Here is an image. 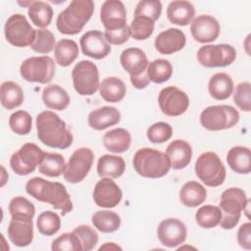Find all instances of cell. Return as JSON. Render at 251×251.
I'll use <instances>...</instances> for the list:
<instances>
[{
  "label": "cell",
  "mask_w": 251,
  "mask_h": 251,
  "mask_svg": "<svg viewBox=\"0 0 251 251\" xmlns=\"http://www.w3.org/2000/svg\"><path fill=\"white\" fill-rule=\"evenodd\" d=\"M81 51L84 55L101 60L111 52V46L100 30H89L85 32L79 40Z\"/></svg>",
  "instance_id": "ac0fdd59"
},
{
  "label": "cell",
  "mask_w": 251,
  "mask_h": 251,
  "mask_svg": "<svg viewBox=\"0 0 251 251\" xmlns=\"http://www.w3.org/2000/svg\"><path fill=\"white\" fill-rule=\"evenodd\" d=\"M28 17L32 24L40 28H44L51 24L53 17L52 7L43 1H31L28 6Z\"/></svg>",
  "instance_id": "e575fe53"
},
{
  "label": "cell",
  "mask_w": 251,
  "mask_h": 251,
  "mask_svg": "<svg viewBox=\"0 0 251 251\" xmlns=\"http://www.w3.org/2000/svg\"><path fill=\"white\" fill-rule=\"evenodd\" d=\"M4 33L7 41L16 47L30 46L35 38L36 30L22 14L12 15L5 24Z\"/></svg>",
  "instance_id": "30bf717a"
},
{
  "label": "cell",
  "mask_w": 251,
  "mask_h": 251,
  "mask_svg": "<svg viewBox=\"0 0 251 251\" xmlns=\"http://www.w3.org/2000/svg\"><path fill=\"white\" fill-rule=\"evenodd\" d=\"M121 120L120 111L112 106H104L96 109L88 115V125L96 130H103L117 125Z\"/></svg>",
  "instance_id": "603a6c76"
},
{
  "label": "cell",
  "mask_w": 251,
  "mask_h": 251,
  "mask_svg": "<svg viewBox=\"0 0 251 251\" xmlns=\"http://www.w3.org/2000/svg\"><path fill=\"white\" fill-rule=\"evenodd\" d=\"M239 121V113L229 105H215L204 109L200 115L203 127L211 131L227 129Z\"/></svg>",
  "instance_id": "52a82bcc"
},
{
  "label": "cell",
  "mask_w": 251,
  "mask_h": 251,
  "mask_svg": "<svg viewBox=\"0 0 251 251\" xmlns=\"http://www.w3.org/2000/svg\"><path fill=\"white\" fill-rule=\"evenodd\" d=\"M171 168L174 170H181L188 166L192 158V149L188 142L181 139L172 141L166 150Z\"/></svg>",
  "instance_id": "7402d4cb"
},
{
  "label": "cell",
  "mask_w": 251,
  "mask_h": 251,
  "mask_svg": "<svg viewBox=\"0 0 251 251\" xmlns=\"http://www.w3.org/2000/svg\"><path fill=\"white\" fill-rule=\"evenodd\" d=\"M235 49L228 44L204 45L197 51V60L205 68L226 67L234 62Z\"/></svg>",
  "instance_id": "7c38bea8"
},
{
  "label": "cell",
  "mask_w": 251,
  "mask_h": 251,
  "mask_svg": "<svg viewBox=\"0 0 251 251\" xmlns=\"http://www.w3.org/2000/svg\"><path fill=\"white\" fill-rule=\"evenodd\" d=\"M173 135L172 126L165 122L153 124L147 129V138L152 143H163L168 141Z\"/></svg>",
  "instance_id": "7dc6e473"
},
{
  "label": "cell",
  "mask_w": 251,
  "mask_h": 251,
  "mask_svg": "<svg viewBox=\"0 0 251 251\" xmlns=\"http://www.w3.org/2000/svg\"><path fill=\"white\" fill-rule=\"evenodd\" d=\"M251 84L249 82H240L236 85L233 93L235 105L244 112L251 110Z\"/></svg>",
  "instance_id": "c3c4849f"
},
{
  "label": "cell",
  "mask_w": 251,
  "mask_h": 251,
  "mask_svg": "<svg viewBox=\"0 0 251 251\" xmlns=\"http://www.w3.org/2000/svg\"><path fill=\"white\" fill-rule=\"evenodd\" d=\"M94 11L91 0H74L62 11L56 21L58 30L63 34H76L90 20Z\"/></svg>",
  "instance_id": "3957f363"
},
{
  "label": "cell",
  "mask_w": 251,
  "mask_h": 251,
  "mask_svg": "<svg viewBox=\"0 0 251 251\" xmlns=\"http://www.w3.org/2000/svg\"><path fill=\"white\" fill-rule=\"evenodd\" d=\"M132 164L139 176L148 178L162 177L171 169V163L166 153L147 147L136 151Z\"/></svg>",
  "instance_id": "277c9868"
},
{
  "label": "cell",
  "mask_w": 251,
  "mask_h": 251,
  "mask_svg": "<svg viewBox=\"0 0 251 251\" xmlns=\"http://www.w3.org/2000/svg\"><path fill=\"white\" fill-rule=\"evenodd\" d=\"M75 91L82 96H90L99 88V72L97 66L88 60L78 62L72 71Z\"/></svg>",
  "instance_id": "ba28073f"
},
{
  "label": "cell",
  "mask_w": 251,
  "mask_h": 251,
  "mask_svg": "<svg viewBox=\"0 0 251 251\" xmlns=\"http://www.w3.org/2000/svg\"><path fill=\"white\" fill-rule=\"evenodd\" d=\"M51 249L53 251H81L82 245L78 236L73 232H65L53 240Z\"/></svg>",
  "instance_id": "f6af8a7d"
},
{
  "label": "cell",
  "mask_w": 251,
  "mask_h": 251,
  "mask_svg": "<svg viewBox=\"0 0 251 251\" xmlns=\"http://www.w3.org/2000/svg\"><path fill=\"white\" fill-rule=\"evenodd\" d=\"M120 62L125 71L129 75H138L147 71L148 59L145 52L139 48L131 47L124 50L120 57Z\"/></svg>",
  "instance_id": "44dd1931"
},
{
  "label": "cell",
  "mask_w": 251,
  "mask_h": 251,
  "mask_svg": "<svg viewBox=\"0 0 251 251\" xmlns=\"http://www.w3.org/2000/svg\"><path fill=\"white\" fill-rule=\"evenodd\" d=\"M42 101L49 109L63 111L70 104V96L60 85L50 84L43 89Z\"/></svg>",
  "instance_id": "f546056e"
},
{
  "label": "cell",
  "mask_w": 251,
  "mask_h": 251,
  "mask_svg": "<svg viewBox=\"0 0 251 251\" xmlns=\"http://www.w3.org/2000/svg\"><path fill=\"white\" fill-rule=\"evenodd\" d=\"M99 92L105 101L117 103L124 99L126 93V87L121 78L117 76H108L100 83Z\"/></svg>",
  "instance_id": "1f68e13d"
},
{
  "label": "cell",
  "mask_w": 251,
  "mask_h": 251,
  "mask_svg": "<svg viewBox=\"0 0 251 251\" xmlns=\"http://www.w3.org/2000/svg\"><path fill=\"white\" fill-rule=\"evenodd\" d=\"M36 226L41 234L51 236L59 231L61 227V220L55 212L44 211L38 216Z\"/></svg>",
  "instance_id": "b9f144b4"
},
{
  "label": "cell",
  "mask_w": 251,
  "mask_h": 251,
  "mask_svg": "<svg viewBox=\"0 0 251 251\" xmlns=\"http://www.w3.org/2000/svg\"><path fill=\"white\" fill-rule=\"evenodd\" d=\"M162 13V3L159 0H141L134 10V17H147L153 22L157 21Z\"/></svg>",
  "instance_id": "bcb514c9"
},
{
  "label": "cell",
  "mask_w": 251,
  "mask_h": 251,
  "mask_svg": "<svg viewBox=\"0 0 251 251\" xmlns=\"http://www.w3.org/2000/svg\"><path fill=\"white\" fill-rule=\"evenodd\" d=\"M130 82L136 89H143L150 83V79L147 75V71L138 75H130Z\"/></svg>",
  "instance_id": "f5cc1de1"
},
{
  "label": "cell",
  "mask_w": 251,
  "mask_h": 251,
  "mask_svg": "<svg viewBox=\"0 0 251 251\" xmlns=\"http://www.w3.org/2000/svg\"><path fill=\"white\" fill-rule=\"evenodd\" d=\"M237 241L242 248L246 250L251 249V224L249 222L243 224L238 228Z\"/></svg>",
  "instance_id": "816d5d0a"
},
{
  "label": "cell",
  "mask_w": 251,
  "mask_h": 251,
  "mask_svg": "<svg viewBox=\"0 0 251 251\" xmlns=\"http://www.w3.org/2000/svg\"><path fill=\"white\" fill-rule=\"evenodd\" d=\"M36 130L38 139L45 145L67 149L73 143V133L67 124L54 112L43 111L36 117Z\"/></svg>",
  "instance_id": "6da1fadb"
},
{
  "label": "cell",
  "mask_w": 251,
  "mask_h": 251,
  "mask_svg": "<svg viewBox=\"0 0 251 251\" xmlns=\"http://www.w3.org/2000/svg\"><path fill=\"white\" fill-rule=\"evenodd\" d=\"M35 30H36L35 38L31 43L30 48L37 53H41V54L50 53L56 46L55 45L56 39L54 34L50 30L44 29V28H38Z\"/></svg>",
  "instance_id": "7bdbcfd3"
},
{
  "label": "cell",
  "mask_w": 251,
  "mask_h": 251,
  "mask_svg": "<svg viewBox=\"0 0 251 251\" xmlns=\"http://www.w3.org/2000/svg\"><path fill=\"white\" fill-rule=\"evenodd\" d=\"M226 161L230 169L237 174H249L251 171V152L248 147H232L227 155Z\"/></svg>",
  "instance_id": "4dcf8cb0"
},
{
  "label": "cell",
  "mask_w": 251,
  "mask_h": 251,
  "mask_svg": "<svg viewBox=\"0 0 251 251\" xmlns=\"http://www.w3.org/2000/svg\"><path fill=\"white\" fill-rule=\"evenodd\" d=\"M195 219L199 226L203 228H213L220 225L222 211L218 206L204 205L197 210Z\"/></svg>",
  "instance_id": "f35d334b"
},
{
  "label": "cell",
  "mask_w": 251,
  "mask_h": 251,
  "mask_svg": "<svg viewBox=\"0 0 251 251\" xmlns=\"http://www.w3.org/2000/svg\"><path fill=\"white\" fill-rule=\"evenodd\" d=\"M45 152L34 143L24 144L10 159V166L15 174L26 176L32 173L43 161Z\"/></svg>",
  "instance_id": "8fae6325"
},
{
  "label": "cell",
  "mask_w": 251,
  "mask_h": 251,
  "mask_svg": "<svg viewBox=\"0 0 251 251\" xmlns=\"http://www.w3.org/2000/svg\"><path fill=\"white\" fill-rule=\"evenodd\" d=\"M9 212L12 220L20 222H32L35 215L34 205L23 196L14 197L9 204Z\"/></svg>",
  "instance_id": "836d02e7"
},
{
  "label": "cell",
  "mask_w": 251,
  "mask_h": 251,
  "mask_svg": "<svg viewBox=\"0 0 251 251\" xmlns=\"http://www.w3.org/2000/svg\"><path fill=\"white\" fill-rule=\"evenodd\" d=\"M233 81L229 75L217 73L211 76L208 83L210 95L217 100H226L233 92Z\"/></svg>",
  "instance_id": "4316f807"
},
{
  "label": "cell",
  "mask_w": 251,
  "mask_h": 251,
  "mask_svg": "<svg viewBox=\"0 0 251 251\" xmlns=\"http://www.w3.org/2000/svg\"><path fill=\"white\" fill-rule=\"evenodd\" d=\"M194 15L195 9L189 1H172L167 8V17L169 21L177 25H187L192 22Z\"/></svg>",
  "instance_id": "cb8c5ba5"
},
{
  "label": "cell",
  "mask_w": 251,
  "mask_h": 251,
  "mask_svg": "<svg viewBox=\"0 0 251 251\" xmlns=\"http://www.w3.org/2000/svg\"><path fill=\"white\" fill-rule=\"evenodd\" d=\"M8 237L11 242L19 247H25L31 243L33 239L32 222H20L11 220L8 226Z\"/></svg>",
  "instance_id": "d4e9b609"
},
{
  "label": "cell",
  "mask_w": 251,
  "mask_h": 251,
  "mask_svg": "<svg viewBox=\"0 0 251 251\" xmlns=\"http://www.w3.org/2000/svg\"><path fill=\"white\" fill-rule=\"evenodd\" d=\"M74 232L80 239L83 251H90L96 246L98 242V234L91 226L81 225L76 226L74 229Z\"/></svg>",
  "instance_id": "681fc988"
},
{
  "label": "cell",
  "mask_w": 251,
  "mask_h": 251,
  "mask_svg": "<svg viewBox=\"0 0 251 251\" xmlns=\"http://www.w3.org/2000/svg\"><path fill=\"white\" fill-rule=\"evenodd\" d=\"M173 75V66L166 59H156L148 64L147 75L150 81L162 83L167 81Z\"/></svg>",
  "instance_id": "ab89813d"
},
{
  "label": "cell",
  "mask_w": 251,
  "mask_h": 251,
  "mask_svg": "<svg viewBox=\"0 0 251 251\" xmlns=\"http://www.w3.org/2000/svg\"><path fill=\"white\" fill-rule=\"evenodd\" d=\"M9 126L16 134L25 135L31 130V116L24 110L17 111L10 116Z\"/></svg>",
  "instance_id": "ee69618b"
},
{
  "label": "cell",
  "mask_w": 251,
  "mask_h": 251,
  "mask_svg": "<svg viewBox=\"0 0 251 251\" xmlns=\"http://www.w3.org/2000/svg\"><path fill=\"white\" fill-rule=\"evenodd\" d=\"M94 160L91 149L81 147L76 149L66 164L64 178L70 183L80 182L89 173Z\"/></svg>",
  "instance_id": "4fadbf2b"
},
{
  "label": "cell",
  "mask_w": 251,
  "mask_h": 251,
  "mask_svg": "<svg viewBox=\"0 0 251 251\" xmlns=\"http://www.w3.org/2000/svg\"><path fill=\"white\" fill-rule=\"evenodd\" d=\"M207 197L206 188L199 182L190 180L185 182L179 191L180 202L190 208L197 207L204 203Z\"/></svg>",
  "instance_id": "83f0119b"
},
{
  "label": "cell",
  "mask_w": 251,
  "mask_h": 251,
  "mask_svg": "<svg viewBox=\"0 0 251 251\" xmlns=\"http://www.w3.org/2000/svg\"><path fill=\"white\" fill-rule=\"evenodd\" d=\"M65 168V159L61 154L45 152L43 161L38 167V171L44 176L57 177L64 174Z\"/></svg>",
  "instance_id": "74e56055"
},
{
  "label": "cell",
  "mask_w": 251,
  "mask_h": 251,
  "mask_svg": "<svg viewBox=\"0 0 251 251\" xmlns=\"http://www.w3.org/2000/svg\"><path fill=\"white\" fill-rule=\"evenodd\" d=\"M196 176L207 186L217 187L226 179V168L215 152H204L196 160Z\"/></svg>",
  "instance_id": "8992f818"
},
{
  "label": "cell",
  "mask_w": 251,
  "mask_h": 251,
  "mask_svg": "<svg viewBox=\"0 0 251 251\" xmlns=\"http://www.w3.org/2000/svg\"><path fill=\"white\" fill-rule=\"evenodd\" d=\"M1 104L7 110H13L24 102V92L21 86L14 81H4L0 88Z\"/></svg>",
  "instance_id": "d6a6232c"
},
{
  "label": "cell",
  "mask_w": 251,
  "mask_h": 251,
  "mask_svg": "<svg viewBox=\"0 0 251 251\" xmlns=\"http://www.w3.org/2000/svg\"><path fill=\"white\" fill-rule=\"evenodd\" d=\"M157 235L163 245L173 248L185 241L187 229L180 220L169 218L159 224Z\"/></svg>",
  "instance_id": "9a60e30c"
},
{
  "label": "cell",
  "mask_w": 251,
  "mask_h": 251,
  "mask_svg": "<svg viewBox=\"0 0 251 251\" xmlns=\"http://www.w3.org/2000/svg\"><path fill=\"white\" fill-rule=\"evenodd\" d=\"M55 60L62 67L70 66L78 56V46L72 39H61L54 48Z\"/></svg>",
  "instance_id": "d590c367"
},
{
  "label": "cell",
  "mask_w": 251,
  "mask_h": 251,
  "mask_svg": "<svg viewBox=\"0 0 251 251\" xmlns=\"http://www.w3.org/2000/svg\"><path fill=\"white\" fill-rule=\"evenodd\" d=\"M249 200L245 192L238 187H230L221 195L220 209L222 211L221 227L224 229L233 228L239 222L241 212L246 210Z\"/></svg>",
  "instance_id": "5b68a950"
},
{
  "label": "cell",
  "mask_w": 251,
  "mask_h": 251,
  "mask_svg": "<svg viewBox=\"0 0 251 251\" xmlns=\"http://www.w3.org/2000/svg\"><path fill=\"white\" fill-rule=\"evenodd\" d=\"M129 34L133 39L145 40L154 31V22L147 17H134L129 25Z\"/></svg>",
  "instance_id": "60d3db41"
},
{
  "label": "cell",
  "mask_w": 251,
  "mask_h": 251,
  "mask_svg": "<svg viewBox=\"0 0 251 251\" xmlns=\"http://www.w3.org/2000/svg\"><path fill=\"white\" fill-rule=\"evenodd\" d=\"M186 43V37L182 30L178 28H168L160 32L155 38L156 50L165 55H170L180 51Z\"/></svg>",
  "instance_id": "ffe728a7"
},
{
  "label": "cell",
  "mask_w": 251,
  "mask_h": 251,
  "mask_svg": "<svg viewBox=\"0 0 251 251\" xmlns=\"http://www.w3.org/2000/svg\"><path fill=\"white\" fill-rule=\"evenodd\" d=\"M129 34V27L126 25L125 27L117 30H106L104 32V37L109 44L113 45H121L126 43L128 40Z\"/></svg>",
  "instance_id": "f907efd6"
},
{
  "label": "cell",
  "mask_w": 251,
  "mask_h": 251,
  "mask_svg": "<svg viewBox=\"0 0 251 251\" xmlns=\"http://www.w3.org/2000/svg\"><path fill=\"white\" fill-rule=\"evenodd\" d=\"M91 220L94 227L104 233L114 232L121 226L120 216L113 211H97L92 215Z\"/></svg>",
  "instance_id": "8d00e7d4"
},
{
  "label": "cell",
  "mask_w": 251,
  "mask_h": 251,
  "mask_svg": "<svg viewBox=\"0 0 251 251\" xmlns=\"http://www.w3.org/2000/svg\"><path fill=\"white\" fill-rule=\"evenodd\" d=\"M100 20L106 30H117L126 25V11L120 0L105 1L100 10Z\"/></svg>",
  "instance_id": "e0dca14e"
},
{
  "label": "cell",
  "mask_w": 251,
  "mask_h": 251,
  "mask_svg": "<svg viewBox=\"0 0 251 251\" xmlns=\"http://www.w3.org/2000/svg\"><path fill=\"white\" fill-rule=\"evenodd\" d=\"M131 143V136L126 128H115L104 134L103 144L105 148L113 153L126 152Z\"/></svg>",
  "instance_id": "f1b7e54d"
},
{
  "label": "cell",
  "mask_w": 251,
  "mask_h": 251,
  "mask_svg": "<svg viewBox=\"0 0 251 251\" xmlns=\"http://www.w3.org/2000/svg\"><path fill=\"white\" fill-rule=\"evenodd\" d=\"M20 73L26 81L45 84L54 77L55 63L49 56L30 57L22 63Z\"/></svg>",
  "instance_id": "9c48e42d"
},
{
  "label": "cell",
  "mask_w": 251,
  "mask_h": 251,
  "mask_svg": "<svg viewBox=\"0 0 251 251\" xmlns=\"http://www.w3.org/2000/svg\"><path fill=\"white\" fill-rule=\"evenodd\" d=\"M26 192L36 200L49 203L65 216L73 210V203L66 187L60 182H52L41 177L30 178L25 184Z\"/></svg>",
  "instance_id": "7a4b0ae2"
},
{
  "label": "cell",
  "mask_w": 251,
  "mask_h": 251,
  "mask_svg": "<svg viewBox=\"0 0 251 251\" xmlns=\"http://www.w3.org/2000/svg\"><path fill=\"white\" fill-rule=\"evenodd\" d=\"M104 249H107V250L108 249H110V250H112V249H120V250H122V248L120 246L116 245L113 242H106L104 245L99 247V250H104Z\"/></svg>",
  "instance_id": "db71d44e"
},
{
  "label": "cell",
  "mask_w": 251,
  "mask_h": 251,
  "mask_svg": "<svg viewBox=\"0 0 251 251\" xmlns=\"http://www.w3.org/2000/svg\"><path fill=\"white\" fill-rule=\"evenodd\" d=\"M158 103L163 114L169 117H177L185 113L188 109L189 98L179 88L168 86L160 91Z\"/></svg>",
  "instance_id": "5bb4252c"
},
{
  "label": "cell",
  "mask_w": 251,
  "mask_h": 251,
  "mask_svg": "<svg viewBox=\"0 0 251 251\" xmlns=\"http://www.w3.org/2000/svg\"><path fill=\"white\" fill-rule=\"evenodd\" d=\"M125 170L126 162L120 156L105 154L99 158L97 163V173L101 177L117 178L125 173Z\"/></svg>",
  "instance_id": "484cf974"
},
{
  "label": "cell",
  "mask_w": 251,
  "mask_h": 251,
  "mask_svg": "<svg viewBox=\"0 0 251 251\" xmlns=\"http://www.w3.org/2000/svg\"><path fill=\"white\" fill-rule=\"evenodd\" d=\"M123 192L119 185L110 177H102L93 190L95 204L102 208H114L122 200Z\"/></svg>",
  "instance_id": "2e32d148"
},
{
  "label": "cell",
  "mask_w": 251,
  "mask_h": 251,
  "mask_svg": "<svg viewBox=\"0 0 251 251\" xmlns=\"http://www.w3.org/2000/svg\"><path fill=\"white\" fill-rule=\"evenodd\" d=\"M190 31L196 41L200 43H208L218 38L221 27L219 22L214 17L200 15L192 20Z\"/></svg>",
  "instance_id": "d6986e66"
}]
</instances>
